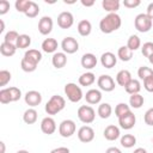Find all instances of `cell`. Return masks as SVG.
Returning <instances> with one entry per match:
<instances>
[{
	"mask_svg": "<svg viewBox=\"0 0 153 153\" xmlns=\"http://www.w3.org/2000/svg\"><path fill=\"white\" fill-rule=\"evenodd\" d=\"M105 153H122V152H121V149L117 148V147H109V148L105 151Z\"/></svg>",
	"mask_w": 153,
	"mask_h": 153,
	"instance_id": "obj_52",
	"label": "cell"
},
{
	"mask_svg": "<svg viewBox=\"0 0 153 153\" xmlns=\"http://www.w3.org/2000/svg\"><path fill=\"white\" fill-rule=\"evenodd\" d=\"M131 79H133V78H131V74H130V72L127 71V69H122V71H120V72L116 74V82H117L120 86H123V87H124Z\"/></svg>",
	"mask_w": 153,
	"mask_h": 153,
	"instance_id": "obj_23",
	"label": "cell"
},
{
	"mask_svg": "<svg viewBox=\"0 0 153 153\" xmlns=\"http://www.w3.org/2000/svg\"><path fill=\"white\" fill-rule=\"evenodd\" d=\"M20 67H22V69H23L24 72H26V73H31V72L36 71V68H37V66H36V65H33V63L29 62V61H27V60H25L24 57H23V59H22V61H20Z\"/></svg>",
	"mask_w": 153,
	"mask_h": 153,
	"instance_id": "obj_41",
	"label": "cell"
},
{
	"mask_svg": "<svg viewBox=\"0 0 153 153\" xmlns=\"http://www.w3.org/2000/svg\"><path fill=\"white\" fill-rule=\"evenodd\" d=\"M65 94L67 96L68 100L72 102V103H78L82 99L84 94H82V91H81V87L78 86L74 82H68L65 85Z\"/></svg>",
	"mask_w": 153,
	"mask_h": 153,
	"instance_id": "obj_3",
	"label": "cell"
},
{
	"mask_svg": "<svg viewBox=\"0 0 153 153\" xmlns=\"http://www.w3.org/2000/svg\"><path fill=\"white\" fill-rule=\"evenodd\" d=\"M41 130L47 134V135H51L55 133L56 130V122L53 117L48 116V117H44L41 122Z\"/></svg>",
	"mask_w": 153,
	"mask_h": 153,
	"instance_id": "obj_14",
	"label": "cell"
},
{
	"mask_svg": "<svg viewBox=\"0 0 153 153\" xmlns=\"http://www.w3.org/2000/svg\"><path fill=\"white\" fill-rule=\"evenodd\" d=\"M30 44H31V37L29 35H25V33L19 35V37H18V39L16 42L17 49L18 48L19 49H26V48L30 47Z\"/></svg>",
	"mask_w": 153,
	"mask_h": 153,
	"instance_id": "obj_31",
	"label": "cell"
},
{
	"mask_svg": "<svg viewBox=\"0 0 153 153\" xmlns=\"http://www.w3.org/2000/svg\"><path fill=\"white\" fill-rule=\"evenodd\" d=\"M10 80H11V73L6 69L0 71V86L1 87L6 86L10 82Z\"/></svg>",
	"mask_w": 153,
	"mask_h": 153,
	"instance_id": "obj_43",
	"label": "cell"
},
{
	"mask_svg": "<svg viewBox=\"0 0 153 153\" xmlns=\"http://www.w3.org/2000/svg\"><path fill=\"white\" fill-rule=\"evenodd\" d=\"M24 59L37 66L42 60V53L39 50H37V49H29L27 51H25Z\"/></svg>",
	"mask_w": 153,
	"mask_h": 153,
	"instance_id": "obj_20",
	"label": "cell"
},
{
	"mask_svg": "<svg viewBox=\"0 0 153 153\" xmlns=\"http://www.w3.org/2000/svg\"><path fill=\"white\" fill-rule=\"evenodd\" d=\"M78 118L85 123V124H90L94 121L96 118V112L93 110L92 106L90 105H81L79 109H78Z\"/></svg>",
	"mask_w": 153,
	"mask_h": 153,
	"instance_id": "obj_5",
	"label": "cell"
},
{
	"mask_svg": "<svg viewBox=\"0 0 153 153\" xmlns=\"http://www.w3.org/2000/svg\"><path fill=\"white\" fill-rule=\"evenodd\" d=\"M38 13H39V6L35 1H32L31 5H30V7L25 12V16L29 17V18H35V17L38 16Z\"/></svg>",
	"mask_w": 153,
	"mask_h": 153,
	"instance_id": "obj_38",
	"label": "cell"
},
{
	"mask_svg": "<svg viewBox=\"0 0 153 153\" xmlns=\"http://www.w3.org/2000/svg\"><path fill=\"white\" fill-rule=\"evenodd\" d=\"M8 10H10V2L7 0H1L0 1V14L2 16L5 13H7Z\"/></svg>",
	"mask_w": 153,
	"mask_h": 153,
	"instance_id": "obj_48",
	"label": "cell"
},
{
	"mask_svg": "<svg viewBox=\"0 0 153 153\" xmlns=\"http://www.w3.org/2000/svg\"><path fill=\"white\" fill-rule=\"evenodd\" d=\"M66 106V100L62 96L59 94H54L50 97V99L45 104V112L48 115H56L60 111H62Z\"/></svg>",
	"mask_w": 153,
	"mask_h": 153,
	"instance_id": "obj_2",
	"label": "cell"
},
{
	"mask_svg": "<svg viewBox=\"0 0 153 153\" xmlns=\"http://www.w3.org/2000/svg\"><path fill=\"white\" fill-rule=\"evenodd\" d=\"M80 63L85 69H92V68H94L97 66V57L92 53H86V54H84L81 56Z\"/></svg>",
	"mask_w": 153,
	"mask_h": 153,
	"instance_id": "obj_16",
	"label": "cell"
},
{
	"mask_svg": "<svg viewBox=\"0 0 153 153\" xmlns=\"http://www.w3.org/2000/svg\"><path fill=\"white\" fill-rule=\"evenodd\" d=\"M124 90H126V92L129 93L130 96H131V94H136V93H139L140 90H141V84H140V81H139L137 79H131V80L124 86Z\"/></svg>",
	"mask_w": 153,
	"mask_h": 153,
	"instance_id": "obj_26",
	"label": "cell"
},
{
	"mask_svg": "<svg viewBox=\"0 0 153 153\" xmlns=\"http://www.w3.org/2000/svg\"><path fill=\"white\" fill-rule=\"evenodd\" d=\"M140 4H141L140 0H123L124 7H128V8H135V7H137Z\"/></svg>",
	"mask_w": 153,
	"mask_h": 153,
	"instance_id": "obj_47",
	"label": "cell"
},
{
	"mask_svg": "<svg viewBox=\"0 0 153 153\" xmlns=\"http://www.w3.org/2000/svg\"><path fill=\"white\" fill-rule=\"evenodd\" d=\"M7 90H8V92H10L11 103H12V102H17V100L20 99V97H22V91H20L18 87L11 86V87H7Z\"/></svg>",
	"mask_w": 153,
	"mask_h": 153,
	"instance_id": "obj_39",
	"label": "cell"
},
{
	"mask_svg": "<svg viewBox=\"0 0 153 153\" xmlns=\"http://www.w3.org/2000/svg\"><path fill=\"white\" fill-rule=\"evenodd\" d=\"M37 111L33 108H29L27 110H25L24 115H23V121L26 124H33L37 121Z\"/></svg>",
	"mask_w": 153,
	"mask_h": 153,
	"instance_id": "obj_30",
	"label": "cell"
},
{
	"mask_svg": "<svg viewBox=\"0 0 153 153\" xmlns=\"http://www.w3.org/2000/svg\"><path fill=\"white\" fill-rule=\"evenodd\" d=\"M135 122H136V117H135V115H134L131 111L124 114L123 116H121V117L118 118L120 127H121L122 129H126V130L131 129V128L135 126Z\"/></svg>",
	"mask_w": 153,
	"mask_h": 153,
	"instance_id": "obj_12",
	"label": "cell"
},
{
	"mask_svg": "<svg viewBox=\"0 0 153 153\" xmlns=\"http://www.w3.org/2000/svg\"><path fill=\"white\" fill-rule=\"evenodd\" d=\"M103 8L109 13H116L120 8V1L118 0H103L102 1Z\"/></svg>",
	"mask_w": 153,
	"mask_h": 153,
	"instance_id": "obj_24",
	"label": "cell"
},
{
	"mask_svg": "<svg viewBox=\"0 0 153 153\" xmlns=\"http://www.w3.org/2000/svg\"><path fill=\"white\" fill-rule=\"evenodd\" d=\"M103 135H104V137H105L106 140H109V141H115V140H117V139L120 137L121 131H120V128H118V127H116V126H114V124H110V126L105 127V129H104V131H103Z\"/></svg>",
	"mask_w": 153,
	"mask_h": 153,
	"instance_id": "obj_17",
	"label": "cell"
},
{
	"mask_svg": "<svg viewBox=\"0 0 153 153\" xmlns=\"http://www.w3.org/2000/svg\"><path fill=\"white\" fill-rule=\"evenodd\" d=\"M0 103L1 104L11 103V97H10V92H8L7 88H1L0 90Z\"/></svg>",
	"mask_w": 153,
	"mask_h": 153,
	"instance_id": "obj_44",
	"label": "cell"
},
{
	"mask_svg": "<svg viewBox=\"0 0 153 153\" xmlns=\"http://www.w3.org/2000/svg\"><path fill=\"white\" fill-rule=\"evenodd\" d=\"M61 48L65 54H74L79 50V43L74 37H65L61 42Z\"/></svg>",
	"mask_w": 153,
	"mask_h": 153,
	"instance_id": "obj_7",
	"label": "cell"
},
{
	"mask_svg": "<svg viewBox=\"0 0 153 153\" xmlns=\"http://www.w3.org/2000/svg\"><path fill=\"white\" fill-rule=\"evenodd\" d=\"M143 120H145V123H146L147 126H153V108H149V109L145 112Z\"/></svg>",
	"mask_w": 153,
	"mask_h": 153,
	"instance_id": "obj_45",
	"label": "cell"
},
{
	"mask_svg": "<svg viewBox=\"0 0 153 153\" xmlns=\"http://www.w3.org/2000/svg\"><path fill=\"white\" fill-rule=\"evenodd\" d=\"M91 31H92V24H91L90 20L82 19V20H80L78 23V32H79L80 36L86 37V36H88L91 33Z\"/></svg>",
	"mask_w": 153,
	"mask_h": 153,
	"instance_id": "obj_22",
	"label": "cell"
},
{
	"mask_svg": "<svg viewBox=\"0 0 153 153\" xmlns=\"http://www.w3.org/2000/svg\"><path fill=\"white\" fill-rule=\"evenodd\" d=\"M143 87L148 92H153V75L143 80Z\"/></svg>",
	"mask_w": 153,
	"mask_h": 153,
	"instance_id": "obj_46",
	"label": "cell"
},
{
	"mask_svg": "<svg viewBox=\"0 0 153 153\" xmlns=\"http://www.w3.org/2000/svg\"><path fill=\"white\" fill-rule=\"evenodd\" d=\"M117 57L121 60V61H130L131 57H133V51L127 47V45H122L118 48L117 50Z\"/></svg>",
	"mask_w": 153,
	"mask_h": 153,
	"instance_id": "obj_27",
	"label": "cell"
},
{
	"mask_svg": "<svg viewBox=\"0 0 153 153\" xmlns=\"http://www.w3.org/2000/svg\"><path fill=\"white\" fill-rule=\"evenodd\" d=\"M57 47H59V43H57V41L55 38H45L42 42V45H41L42 50L44 53H47V54H50V53L55 54L56 50H57Z\"/></svg>",
	"mask_w": 153,
	"mask_h": 153,
	"instance_id": "obj_19",
	"label": "cell"
},
{
	"mask_svg": "<svg viewBox=\"0 0 153 153\" xmlns=\"http://www.w3.org/2000/svg\"><path fill=\"white\" fill-rule=\"evenodd\" d=\"M136 143V137L133 134H124L121 137V145L124 148H131Z\"/></svg>",
	"mask_w": 153,
	"mask_h": 153,
	"instance_id": "obj_33",
	"label": "cell"
},
{
	"mask_svg": "<svg viewBox=\"0 0 153 153\" xmlns=\"http://www.w3.org/2000/svg\"><path fill=\"white\" fill-rule=\"evenodd\" d=\"M51 63L55 68L60 69V68H63L67 63V55L63 53V51H57L51 57Z\"/></svg>",
	"mask_w": 153,
	"mask_h": 153,
	"instance_id": "obj_18",
	"label": "cell"
},
{
	"mask_svg": "<svg viewBox=\"0 0 153 153\" xmlns=\"http://www.w3.org/2000/svg\"><path fill=\"white\" fill-rule=\"evenodd\" d=\"M78 139L84 143L91 142L94 139V130L90 126H82L78 130Z\"/></svg>",
	"mask_w": 153,
	"mask_h": 153,
	"instance_id": "obj_13",
	"label": "cell"
},
{
	"mask_svg": "<svg viewBox=\"0 0 153 153\" xmlns=\"http://www.w3.org/2000/svg\"><path fill=\"white\" fill-rule=\"evenodd\" d=\"M0 146H1V152H0V153H5V142L1 141V142H0Z\"/></svg>",
	"mask_w": 153,
	"mask_h": 153,
	"instance_id": "obj_55",
	"label": "cell"
},
{
	"mask_svg": "<svg viewBox=\"0 0 153 153\" xmlns=\"http://www.w3.org/2000/svg\"><path fill=\"white\" fill-rule=\"evenodd\" d=\"M153 75V69L151 67H147V66H141L139 69H137V76L141 79V80H145L147 79L148 76H152Z\"/></svg>",
	"mask_w": 153,
	"mask_h": 153,
	"instance_id": "obj_35",
	"label": "cell"
},
{
	"mask_svg": "<svg viewBox=\"0 0 153 153\" xmlns=\"http://www.w3.org/2000/svg\"><path fill=\"white\" fill-rule=\"evenodd\" d=\"M17 153H29V152H27L26 149H20V151H18Z\"/></svg>",
	"mask_w": 153,
	"mask_h": 153,
	"instance_id": "obj_57",
	"label": "cell"
},
{
	"mask_svg": "<svg viewBox=\"0 0 153 153\" xmlns=\"http://www.w3.org/2000/svg\"><path fill=\"white\" fill-rule=\"evenodd\" d=\"M18 37H19V33H18L17 31H14V30H11V31L6 32V35H5V37H4V42L16 44Z\"/></svg>",
	"mask_w": 153,
	"mask_h": 153,
	"instance_id": "obj_40",
	"label": "cell"
},
{
	"mask_svg": "<svg viewBox=\"0 0 153 153\" xmlns=\"http://www.w3.org/2000/svg\"><path fill=\"white\" fill-rule=\"evenodd\" d=\"M148 61H149V62H151V63L153 65V54H152V55H151V56L148 57Z\"/></svg>",
	"mask_w": 153,
	"mask_h": 153,
	"instance_id": "obj_56",
	"label": "cell"
},
{
	"mask_svg": "<svg viewBox=\"0 0 153 153\" xmlns=\"http://www.w3.org/2000/svg\"><path fill=\"white\" fill-rule=\"evenodd\" d=\"M100 63H102L103 67L110 69V68L115 67V65L117 63V56L111 51L103 53L102 56H100Z\"/></svg>",
	"mask_w": 153,
	"mask_h": 153,
	"instance_id": "obj_15",
	"label": "cell"
},
{
	"mask_svg": "<svg viewBox=\"0 0 153 153\" xmlns=\"http://www.w3.org/2000/svg\"><path fill=\"white\" fill-rule=\"evenodd\" d=\"M152 142H153V139H152Z\"/></svg>",
	"mask_w": 153,
	"mask_h": 153,
	"instance_id": "obj_58",
	"label": "cell"
},
{
	"mask_svg": "<svg viewBox=\"0 0 153 153\" xmlns=\"http://www.w3.org/2000/svg\"><path fill=\"white\" fill-rule=\"evenodd\" d=\"M53 25H54V23H53L51 17H49V16L42 17L39 19V22H38V31H39V33L43 35V36L49 35L51 32V30H53Z\"/></svg>",
	"mask_w": 153,
	"mask_h": 153,
	"instance_id": "obj_10",
	"label": "cell"
},
{
	"mask_svg": "<svg viewBox=\"0 0 153 153\" xmlns=\"http://www.w3.org/2000/svg\"><path fill=\"white\" fill-rule=\"evenodd\" d=\"M127 47H128V48H129L131 51L137 50V49L141 47V41H140L139 36H136V35H131V36L128 38Z\"/></svg>",
	"mask_w": 153,
	"mask_h": 153,
	"instance_id": "obj_34",
	"label": "cell"
},
{
	"mask_svg": "<svg viewBox=\"0 0 153 153\" xmlns=\"http://www.w3.org/2000/svg\"><path fill=\"white\" fill-rule=\"evenodd\" d=\"M0 24H1V27H0V32H2V31H4V29H5V23H4V20H2V19H0Z\"/></svg>",
	"mask_w": 153,
	"mask_h": 153,
	"instance_id": "obj_54",
	"label": "cell"
},
{
	"mask_svg": "<svg viewBox=\"0 0 153 153\" xmlns=\"http://www.w3.org/2000/svg\"><path fill=\"white\" fill-rule=\"evenodd\" d=\"M145 103V99L140 94V93H136V94H131L130 98H129V104L131 108L134 109H140Z\"/></svg>",
	"mask_w": 153,
	"mask_h": 153,
	"instance_id": "obj_32",
	"label": "cell"
},
{
	"mask_svg": "<svg viewBox=\"0 0 153 153\" xmlns=\"http://www.w3.org/2000/svg\"><path fill=\"white\" fill-rule=\"evenodd\" d=\"M76 130L75 122L72 120H63L59 126V133L62 137H71Z\"/></svg>",
	"mask_w": 153,
	"mask_h": 153,
	"instance_id": "obj_6",
	"label": "cell"
},
{
	"mask_svg": "<svg viewBox=\"0 0 153 153\" xmlns=\"http://www.w3.org/2000/svg\"><path fill=\"white\" fill-rule=\"evenodd\" d=\"M31 2H32L31 0H17L16 4H14V6H16V10H17L18 12H22V13L25 14V12H26V10L30 7Z\"/></svg>",
	"mask_w": 153,
	"mask_h": 153,
	"instance_id": "obj_36",
	"label": "cell"
},
{
	"mask_svg": "<svg viewBox=\"0 0 153 153\" xmlns=\"http://www.w3.org/2000/svg\"><path fill=\"white\" fill-rule=\"evenodd\" d=\"M153 20L146 14V13H140L135 17L134 19V26L139 32H148L152 29Z\"/></svg>",
	"mask_w": 153,
	"mask_h": 153,
	"instance_id": "obj_4",
	"label": "cell"
},
{
	"mask_svg": "<svg viewBox=\"0 0 153 153\" xmlns=\"http://www.w3.org/2000/svg\"><path fill=\"white\" fill-rule=\"evenodd\" d=\"M81 5L85 6V7H91V6L94 5V0H90V1H87V0H81Z\"/></svg>",
	"mask_w": 153,
	"mask_h": 153,
	"instance_id": "obj_51",
	"label": "cell"
},
{
	"mask_svg": "<svg viewBox=\"0 0 153 153\" xmlns=\"http://www.w3.org/2000/svg\"><path fill=\"white\" fill-rule=\"evenodd\" d=\"M97 85L102 91H105V92H111L115 90V80L108 74L100 75L97 80Z\"/></svg>",
	"mask_w": 153,
	"mask_h": 153,
	"instance_id": "obj_8",
	"label": "cell"
},
{
	"mask_svg": "<svg viewBox=\"0 0 153 153\" xmlns=\"http://www.w3.org/2000/svg\"><path fill=\"white\" fill-rule=\"evenodd\" d=\"M129 111H131V110H130L129 105L126 104V103H118L115 108V115L117 116V118H120L121 116H123L124 114H127Z\"/></svg>",
	"mask_w": 153,
	"mask_h": 153,
	"instance_id": "obj_37",
	"label": "cell"
},
{
	"mask_svg": "<svg viewBox=\"0 0 153 153\" xmlns=\"http://www.w3.org/2000/svg\"><path fill=\"white\" fill-rule=\"evenodd\" d=\"M122 25V19L117 13H108L99 22V29L103 33H111L118 30Z\"/></svg>",
	"mask_w": 153,
	"mask_h": 153,
	"instance_id": "obj_1",
	"label": "cell"
},
{
	"mask_svg": "<svg viewBox=\"0 0 153 153\" xmlns=\"http://www.w3.org/2000/svg\"><path fill=\"white\" fill-rule=\"evenodd\" d=\"M97 114L99 115L100 118L105 120V118H109L110 115L112 114V108L109 103H102L99 106H98V110H97Z\"/></svg>",
	"mask_w": 153,
	"mask_h": 153,
	"instance_id": "obj_29",
	"label": "cell"
},
{
	"mask_svg": "<svg viewBox=\"0 0 153 153\" xmlns=\"http://www.w3.org/2000/svg\"><path fill=\"white\" fill-rule=\"evenodd\" d=\"M16 50H17V47L16 44H12V43H7V42H2L0 44V53L1 55L4 56H13L16 54Z\"/></svg>",
	"mask_w": 153,
	"mask_h": 153,
	"instance_id": "obj_25",
	"label": "cell"
},
{
	"mask_svg": "<svg viewBox=\"0 0 153 153\" xmlns=\"http://www.w3.org/2000/svg\"><path fill=\"white\" fill-rule=\"evenodd\" d=\"M133 153H147V151H146L145 148H142V147H139V148L134 149V152H133Z\"/></svg>",
	"mask_w": 153,
	"mask_h": 153,
	"instance_id": "obj_53",
	"label": "cell"
},
{
	"mask_svg": "<svg viewBox=\"0 0 153 153\" xmlns=\"http://www.w3.org/2000/svg\"><path fill=\"white\" fill-rule=\"evenodd\" d=\"M78 81H79V84L81 86H91L96 81V76H94V74L92 72H86V73H82L79 76Z\"/></svg>",
	"mask_w": 153,
	"mask_h": 153,
	"instance_id": "obj_28",
	"label": "cell"
},
{
	"mask_svg": "<svg viewBox=\"0 0 153 153\" xmlns=\"http://www.w3.org/2000/svg\"><path fill=\"white\" fill-rule=\"evenodd\" d=\"M146 14L153 20V2H151V4L147 6V12H146Z\"/></svg>",
	"mask_w": 153,
	"mask_h": 153,
	"instance_id": "obj_50",
	"label": "cell"
},
{
	"mask_svg": "<svg viewBox=\"0 0 153 153\" xmlns=\"http://www.w3.org/2000/svg\"><path fill=\"white\" fill-rule=\"evenodd\" d=\"M50 153H69V148L67 147H57L50 151Z\"/></svg>",
	"mask_w": 153,
	"mask_h": 153,
	"instance_id": "obj_49",
	"label": "cell"
},
{
	"mask_svg": "<svg viewBox=\"0 0 153 153\" xmlns=\"http://www.w3.org/2000/svg\"><path fill=\"white\" fill-rule=\"evenodd\" d=\"M74 24V17L71 12L65 11L57 16V25L61 29H69Z\"/></svg>",
	"mask_w": 153,
	"mask_h": 153,
	"instance_id": "obj_9",
	"label": "cell"
},
{
	"mask_svg": "<svg viewBox=\"0 0 153 153\" xmlns=\"http://www.w3.org/2000/svg\"><path fill=\"white\" fill-rule=\"evenodd\" d=\"M88 104H98L102 100V92L97 88H91L84 96Z\"/></svg>",
	"mask_w": 153,
	"mask_h": 153,
	"instance_id": "obj_21",
	"label": "cell"
},
{
	"mask_svg": "<svg viewBox=\"0 0 153 153\" xmlns=\"http://www.w3.org/2000/svg\"><path fill=\"white\" fill-rule=\"evenodd\" d=\"M141 53L145 57H149L153 54V42H146L143 43V45L141 47Z\"/></svg>",
	"mask_w": 153,
	"mask_h": 153,
	"instance_id": "obj_42",
	"label": "cell"
},
{
	"mask_svg": "<svg viewBox=\"0 0 153 153\" xmlns=\"http://www.w3.org/2000/svg\"><path fill=\"white\" fill-rule=\"evenodd\" d=\"M24 100L25 103L31 106V108H35L37 105L41 104L42 102V94L38 92V91H35V90H31V91H27L24 96Z\"/></svg>",
	"mask_w": 153,
	"mask_h": 153,
	"instance_id": "obj_11",
	"label": "cell"
}]
</instances>
